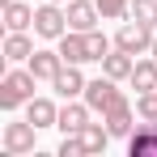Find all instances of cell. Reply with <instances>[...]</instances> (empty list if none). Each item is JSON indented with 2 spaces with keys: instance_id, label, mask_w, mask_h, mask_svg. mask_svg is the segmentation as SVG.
I'll list each match as a JSON object with an SVG mask.
<instances>
[{
  "instance_id": "obj_6",
  "label": "cell",
  "mask_w": 157,
  "mask_h": 157,
  "mask_svg": "<svg viewBox=\"0 0 157 157\" xmlns=\"http://www.w3.org/2000/svg\"><path fill=\"white\" fill-rule=\"evenodd\" d=\"M34 123L30 119H17V123H4V153L9 157H26L34 153Z\"/></svg>"
},
{
  "instance_id": "obj_12",
  "label": "cell",
  "mask_w": 157,
  "mask_h": 157,
  "mask_svg": "<svg viewBox=\"0 0 157 157\" xmlns=\"http://www.w3.org/2000/svg\"><path fill=\"white\" fill-rule=\"evenodd\" d=\"M26 119L38 132H43V128H55V123H59V106H55L51 98H30V102H26Z\"/></svg>"
},
{
  "instance_id": "obj_16",
  "label": "cell",
  "mask_w": 157,
  "mask_h": 157,
  "mask_svg": "<svg viewBox=\"0 0 157 157\" xmlns=\"http://www.w3.org/2000/svg\"><path fill=\"white\" fill-rule=\"evenodd\" d=\"M132 68H136V55L119 51V47L102 59V72H106V77H115V81H128V77H132Z\"/></svg>"
},
{
  "instance_id": "obj_5",
  "label": "cell",
  "mask_w": 157,
  "mask_h": 157,
  "mask_svg": "<svg viewBox=\"0 0 157 157\" xmlns=\"http://www.w3.org/2000/svg\"><path fill=\"white\" fill-rule=\"evenodd\" d=\"M89 119H94V106L85 102V98H64V106H59V123H55V128L64 132V136H77Z\"/></svg>"
},
{
  "instance_id": "obj_20",
  "label": "cell",
  "mask_w": 157,
  "mask_h": 157,
  "mask_svg": "<svg viewBox=\"0 0 157 157\" xmlns=\"http://www.w3.org/2000/svg\"><path fill=\"white\" fill-rule=\"evenodd\" d=\"M98 9H102V21H123L132 13V0H98Z\"/></svg>"
},
{
  "instance_id": "obj_2",
  "label": "cell",
  "mask_w": 157,
  "mask_h": 157,
  "mask_svg": "<svg viewBox=\"0 0 157 157\" xmlns=\"http://www.w3.org/2000/svg\"><path fill=\"white\" fill-rule=\"evenodd\" d=\"M34 34H38V38L59 43V34H68V9H64V4H55V0L38 4V9H34Z\"/></svg>"
},
{
  "instance_id": "obj_14",
  "label": "cell",
  "mask_w": 157,
  "mask_h": 157,
  "mask_svg": "<svg viewBox=\"0 0 157 157\" xmlns=\"http://www.w3.org/2000/svg\"><path fill=\"white\" fill-rule=\"evenodd\" d=\"M132 89L136 94H153L157 89V59L153 55H144V59H136V68H132Z\"/></svg>"
},
{
  "instance_id": "obj_15",
  "label": "cell",
  "mask_w": 157,
  "mask_h": 157,
  "mask_svg": "<svg viewBox=\"0 0 157 157\" xmlns=\"http://www.w3.org/2000/svg\"><path fill=\"white\" fill-rule=\"evenodd\" d=\"M4 26L9 30H34V9L26 0H4Z\"/></svg>"
},
{
  "instance_id": "obj_17",
  "label": "cell",
  "mask_w": 157,
  "mask_h": 157,
  "mask_svg": "<svg viewBox=\"0 0 157 157\" xmlns=\"http://www.w3.org/2000/svg\"><path fill=\"white\" fill-rule=\"evenodd\" d=\"M81 140H85V153H102L115 136H110V128H106V123H94V119H89V123L81 128Z\"/></svg>"
},
{
  "instance_id": "obj_10",
  "label": "cell",
  "mask_w": 157,
  "mask_h": 157,
  "mask_svg": "<svg viewBox=\"0 0 157 157\" xmlns=\"http://www.w3.org/2000/svg\"><path fill=\"white\" fill-rule=\"evenodd\" d=\"M85 72H81V64H64V72L51 81V89L59 94V98H85Z\"/></svg>"
},
{
  "instance_id": "obj_22",
  "label": "cell",
  "mask_w": 157,
  "mask_h": 157,
  "mask_svg": "<svg viewBox=\"0 0 157 157\" xmlns=\"http://www.w3.org/2000/svg\"><path fill=\"white\" fill-rule=\"evenodd\" d=\"M149 55H153V59H157V38H153V47H149Z\"/></svg>"
},
{
  "instance_id": "obj_13",
  "label": "cell",
  "mask_w": 157,
  "mask_h": 157,
  "mask_svg": "<svg viewBox=\"0 0 157 157\" xmlns=\"http://www.w3.org/2000/svg\"><path fill=\"white\" fill-rule=\"evenodd\" d=\"M34 51L38 47H34V38H30L26 30H9V38H4V59L9 64H26Z\"/></svg>"
},
{
  "instance_id": "obj_18",
  "label": "cell",
  "mask_w": 157,
  "mask_h": 157,
  "mask_svg": "<svg viewBox=\"0 0 157 157\" xmlns=\"http://www.w3.org/2000/svg\"><path fill=\"white\" fill-rule=\"evenodd\" d=\"M132 21H140V26H149L157 30V0H132V13H128Z\"/></svg>"
},
{
  "instance_id": "obj_7",
  "label": "cell",
  "mask_w": 157,
  "mask_h": 157,
  "mask_svg": "<svg viewBox=\"0 0 157 157\" xmlns=\"http://www.w3.org/2000/svg\"><path fill=\"white\" fill-rule=\"evenodd\" d=\"M102 123L110 128V136H115V140H128L132 128H136V106H132V98H119V102L102 115Z\"/></svg>"
},
{
  "instance_id": "obj_21",
  "label": "cell",
  "mask_w": 157,
  "mask_h": 157,
  "mask_svg": "<svg viewBox=\"0 0 157 157\" xmlns=\"http://www.w3.org/2000/svg\"><path fill=\"white\" fill-rule=\"evenodd\" d=\"M136 115L140 119H157V89L153 94H136Z\"/></svg>"
},
{
  "instance_id": "obj_4",
  "label": "cell",
  "mask_w": 157,
  "mask_h": 157,
  "mask_svg": "<svg viewBox=\"0 0 157 157\" xmlns=\"http://www.w3.org/2000/svg\"><path fill=\"white\" fill-rule=\"evenodd\" d=\"M119 98H128V94L119 89V81L106 77V72H102V77H94L89 85H85V102L94 106V115H106V110L119 102Z\"/></svg>"
},
{
  "instance_id": "obj_1",
  "label": "cell",
  "mask_w": 157,
  "mask_h": 157,
  "mask_svg": "<svg viewBox=\"0 0 157 157\" xmlns=\"http://www.w3.org/2000/svg\"><path fill=\"white\" fill-rule=\"evenodd\" d=\"M34 72L30 68H9L4 77H0V106L4 110H17V106H26L34 98Z\"/></svg>"
},
{
  "instance_id": "obj_19",
  "label": "cell",
  "mask_w": 157,
  "mask_h": 157,
  "mask_svg": "<svg viewBox=\"0 0 157 157\" xmlns=\"http://www.w3.org/2000/svg\"><path fill=\"white\" fill-rule=\"evenodd\" d=\"M85 38H89V59H94V64H102L106 55L115 51V38H106L102 30H89V34H85Z\"/></svg>"
},
{
  "instance_id": "obj_11",
  "label": "cell",
  "mask_w": 157,
  "mask_h": 157,
  "mask_svg": "<svg viewBox=\"0 0 157 157\" xmlns=\"http://www.w3.org/2000/svg\"><path fill=\"white\" fill-rule=\"evenodd\" d=\"M59 55H64L68 64H94V59H89V38H85V30L59 34Z\"/></svg>"
},
{
  "instance_id": "obj_9",
  "label": "cell",
  "mask_w": 157,
  "mask_h": 157,
  "mask_svg": "<svg viewBox=\"0 0 157 157\" xmlns=\"http://www.w3.org/2000/svg\"><path fill=\"white\" fill-rule=\"evenodd\" d=\"M64 64H68V59L59 55V47H55V51H51V47H43V51H34V55L26 59V68H30L38 81H55L59 72H64Z\"/></svg>"
},
{
  "instance_id": "obj_23",
  "label": "cell",
  "mask_w": 157,
  "mask_h": 157,
  "mask_svg": "<svg viewBox=\"0 0 157 157\" xmlns=\"http://www.w3.org/2000/svg\"><path fill=\"white\" fill-rule=\"evenodd\" d=\"M55 4H68V0H55Z\"/></svg>"
},
{
  "instance_id": "obj_3",
  "label": "cell",
  "mask_w": 157,
  "mask_h": 157,
  "mask_svg": "<svg viewBox=\"0 0 157 157\" xmlns=\"http://www.w3.org/2000/svg\"><path fill=\"white\" fill-rule=\"evenodd\" d=\"M153 38H157V30L140 26V21H132V17L115 30V47H119V51H128V55H149Z\"/></svg>"
},
{
  "instance_id": "obj_8",
  "label": "cell",
  "mask_w": 157,
  "mask_h": 157,
  "mask_svg": "<svg viewBox=\"0 0 157 157\" xmlns=\"http://www.w3.org/2000/svg\"><path fill=\"white\" fill-rule=\"evenodd\" d=\"M68 9V30H98V21H102V9H98V0H68L64 4Z\"/></svg>"
}]
</instances>
